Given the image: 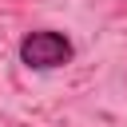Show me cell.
Returning <instances> with one entry per match:
<instances>
[{
	"instance_id": "6da1fadb",
	"label": "cell",
	"mask_w": 127,
	"mask_h": 127,
	"mask_svg": "<svg viewBox=\"0 0 127 127\" xmlns=\"http://www.w3.org/2000/svg\"><path fill=\"white\" fill-rule=\"evenodd\" d=\"M71 60H75V44L67 40V32L32 28V32L20 36V64L32 67V71H56Z\"/></svg>"
}]
</instances>
